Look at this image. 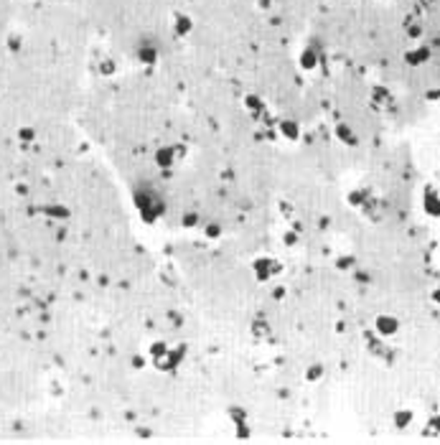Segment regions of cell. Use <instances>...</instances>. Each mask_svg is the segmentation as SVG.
I'll use <instances>...</instances> for the list:
<instances>
[{"instance_id":"cell-6","label":"cell","mask_w":440,"mask_h":445,"mask_svg":"<svg viewBox=\"0 0 440 445\" xmlns=\"http://www.w3.org/2000/svg\"><path fill=\"white\" fill-rule=\"evenodd\" d=\"M410 422V412H400L397 415V425H407Z\"/></svg>"},{"instance_id":"cell-2","label":"cell","mask_w":440,"mask_h":445,"mask_svg":"<svg viewBox=\"0 0 440 445\" xmlns=\"http://www.w3.org/2000/svg\"><path fill=\"white\" fill-rule=\"evenodd\" d=\"M280 132L288 138V140H295L298 135H300V127H298V122H293V120H285V122H280Z\"/></svg>"},{"instance_id":"cell-5","label":"cell","mask_w":440,"mask_h":445,"mask_svg":"<svg viewBox=\"0 0 440 445\" xmlns=\"http://www.w3.org/2000/svg\"><path fill=\"white\" fill-rule=\"evenodd\" d=\"M316 61H318V56H316V51H311V49H305V51L300 54V66H303V69H313V66H316Z\"/></svg>"},{"instance_id":"cell-4","label":"cell","mask_w":440,"mask_h":445,"mask_svg":"<svg viewBox=\"0 0 440 445\" xmlns=\"http://www.w3.org/2000/svg\"><path fill=\"white\" fill-rule=\"evenodd\" d=\"M428 56H430V51L425 49V46H420V49H415L412 54H407V61L417 66V64H422V61H428Z\"/></svg>"},{"instance_id":"cell-1","label":"cell","mask_w":440,"mask_h":445,"mask_svg":"<svg viewBox=\"0 0 440 445\" xmlns=\"http://www.w3.org/2000/svg\"><path fill=\"white\" fill-rule=\"evenodd\" d=\"M173 28H176V33H178V36H188L194 31V23H191L188 16H176V26Z\"/></svg>"},{"instance_id":"cell-3","label":"cell","mask_w":440,"mask_h":445,"mask_svg":"<svg viewBox=\"0 0 440 445\" xmlns=\"http://www.w3.org/2000/svg\"><path fill=\"white\" fill-rule=\"evenodd\" d=\"M377 328H379V333H387V336H389V333H394V331H397V321H394V318H389V316H387V318L382 316V318L377 321Z\"/></svg>"}]
</instances>
